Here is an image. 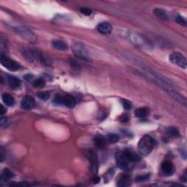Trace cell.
Returning <instances> with one entry per match:
<instances>
[{
	"label": "cell",
	"mask_w": 187,
	"mask_h": 187,
	"mask_svg": "<svg viewBox=\"0 0 187 187\" xmlns=\"http://www.w3.org/2000/svg\"><path fill=\"white\" fill-rule=\"evenodd\" d=\"M161 168H162V172L166 175H171L173 173V170H174V167H173V163L169 160L163 162Z\"/></svg>",
	"instance_id": "4fadbf2b"
},
{
	"label": "cell",
	"mask_w": 187,
	"mask_h": 187,
	"mask_svg": "<svg viewBox=\"0 0 187 187\" xmlns=\"http://www.w3.org/2000/svg\"><path fill=\"white\" fill-rule=\"evenodd\" d=\"M181 180L183 181L184 182H186L187 181V176H186V172L184 173V174L183 175V177L181 178Z\"/></svg>",
	"instance_id": "e575fe53"
},
{
	"label": "cell",
	"mask_w": 187,
	"mask_h": 187,
	"mask_svg": "<svg viewBox=\"0 0 187 187\" xmlns=\"http://www.w3.org/2000/svg\"><path fill=\"white\" fill-rule=\"evenodd\" d=\"M21 54L29 62H39L46 66L50 64L48 59L37 50L24 48L21 50Z\"/></svg>",
	"instance_id": "7a4b0ae2"
},
{
	"label": "cell",
	"mask_w": 187,
	"mask_h": 187,
	"mask_svg": "<svg viewBox=\"0 0 187 187\" xmlns=\"http://www.w3.org/2000/svg\"><path fill=\"white\" fill-rule=\"evenodd\" d=\"M80 12L82 14L85 15H90L92 13V10L91 9L87 8V7H82L80 9Z\"/></svg>",
	"instance_id": "f1b7e54d"
},
{
	"label": "cell",
	"mask_w": 187,
	"mask_h": 187,
	"mask_svg": "<svg viewBox=\"0 0 187 187\" xmlns=\"http://www.w3.org/2000/svg\"><path fill=\"white\" fill-rule=\"evenodd\" d=\"M72 52H73L75 56L78 57V58L81 59L85 61L91 60V58H90L88 51L86 50L85 46H84L82 43H75V44H73V46H72Z\"/></svg>",
	"instance_id": "277c9868"
},
{
	"label": "cell",
	"mask_w": 187,
	"mask_h": 187,
	"mask_svg": "<svg viewBox=\"0 0 187 187\" xmlns=\"http://www.w3.org/2000/svg\"><path fill=\"white\" fill-rule=\"evenodd\" d=\"M130 40L134 44L137 46H141L145 48H153V44L150 40H148L146 37H145L142 35H137L136 33L129 35Z\"/></svg>",
	"instance_id": "5b68a950"
},
{
	"label": "cell",
	"mask_w": 187,
	"mask_h": 187,
	"mask_svg": "<svg viewBox=\"0 0 187 187\" xmlns=\"http://www.w3.org/2000/svg\"><path fill=\"white\" fill-rule=\"evenodd\" d=\"M117 185L119 186H128L130 185V178L127 175H123L121 178H119Z\"/></svg>",
	"instance_id": "ac0fdd59"
},
{
	"label": "cell",
	"mask_w": 187,
	"mask_h": 187,
	"mask_svg": "<svg viewBox=\"0 0 187 187\" xmlns=\"http://www.w3.org/2000/svg\"><path fill=\"white\" fill-rule=\"evenodd\" d=\"M45 85H46V82H45V80L43 78H37V79L33 81V86L35 88H43L44 87Z\"/></svg>",
	"instance_id": "603a6c76"
},
{
	"label": "cell",
	"mask_w": 187,
	"mask_h": 187,
	"mask_svg": "<svg viewBox=\"0 0 187 187\" xmlns=\"http://www.w3.org/2000/svg\"><path fill=\"white\" fill-rule=\"evenodd\" d=\"M176 21L179 24L184 26H186V21L185 20L184 18H183L181 16H177L176 18Z\"/></svg>",
	"instance_id": "f546056e"
},
{
	"label": "cell",
	"mask_w": 187,
	"mask_h": 187,
	"mask_svg": "<svg viewBox=\"0 0 187 187\" xmlns=\"http://www.w3.org/2000/svg\"><path fill=\"white\" fill-rule=\"evenodd\" d=\"M167 135L170 137H178L180 135V133L176 127H170L167 129Z\"/></svg>",
	"instance_id": "44dd1931"
},
{
	"label": "cell",
	"mask_w": 187,
	"mask_h": 187,
	"mask_svg": "<svg viewBox=\"0 0 187 187\" xmlns=\"http://www.w3.org/2000/svg\"><path fill=\"white\" fill-rule=\"evenodd\" d=\"M122 102V105H123L124 108L125 110H130L132 107V103L129 101H128V100L124 99L121 100Z\"/></svg>",
	"instance_id": "4316f807"
},
{
	"label": "cell",
	"mask_w": 187,
	"mask_h": 187,
	"mask_svg": "<svg viewBox=\"0 0 187 187\" xmlns=\"http://www.w3.org/2000/svg\"><path fill=\"white\" fill-rule=\"evenodd\" d=\"M75 99L72 95H64V100H63V105L68 108H73L75 105Z\"/></svg>",
	"instance_id": "2e32d148"
},
{
	"label": "cell",
	"mask_w": 187,
	"mask_h": 187,
	"mask_svg": "<svg viewBox=\"0 0 187 187\" xmlns=\"http://www.w3.org/2000/svg\"><path fill=\"white\" fill-rule=\"evenodd\" d=\"M107 141L106 139L102 135H98L96 136L94 139V144L98 148L100 149H104L106 147V144H107Z\"/></svg>",
	"instance_id": "5bb4252c"
},
{
	"label": "cell",
	"mask_w": 187,
	"mask_h": 187,
	"mask_svg": "<svg viewBox=\"0 0 187 187\" xmlns=\"http://www.w3.org/2000/svg\"><path fill=\"white\" fill-rule=\"evenodd\" d=\"M153 13H154L157 17H158L161 19H165V20H166V19H167V17H168L167 16V13H166V11L161 8L154 9L153 10Z\"/></svg>",
	"instance_id": "ffe728a7"
},
{
	"label": "cell",
	"mask_w": 187,
	"mask_h": 187,
	"mask_svg": "<svg viewBox=\"0 0 187 187\" xmlns=\"http://www.w3.org/2000/svg\"><path fill=\"white\" fill-rule=\"evenodd\" d=\"M119 136L118 135H116V134H109L107 137V140L111 143H117V142L119 141Z\"/></svg>",
	"instance_id": "cb8c5ba5"
},
{
	"label": "cell",
	"mask_w": 187,
	"mask_h": 187,
	"mask_svg": "<svg viewBox=\"0 0 187 187\" xmlns=\"http://www.w3.org/2000/svg\"><path fill=\"white\" fill-rule=\"evenodd\" d=\"M97 30L102 35H110L113 30V26L108 22H102L97 26Z\"/></svg>",
	"instance_id": "8fae6325"
},
{
	"label": "cell",
	"mask_w": 187,
	"mask_h": 187,
	"mask_svg": "<svg viewBox=\"0 0 187 187\" xmlns=\"http://www.w3.org/2000/svg\"><path fill=\"white\" fill-rule=\"evenodd\" d=\"M63 100H64V95L58 94L54 96V102L57 105H63Z\"/></svg>",
	"instance_id": "484cf974"
},
{
	"label": "cell",
	"mask_w": 187,
	"mask_h": 187,
	"mask_svg": "<svg viewBox=\"0 0 187 187\" xmlns=\"http://www.w3.org/2000/svg\"><path fill=\"white\" fill-rule=\"evenodd\" d=\"M0 46H1L0 48H1L2 54H4V51H6L7 50V43L2 37H1V39H0Z\"/></svg>",
	"instance_id": "83f0119b"
},
{
	"label": "cell",
	"mask_w": 187,
	"mask_h": 187,
	"mask_svg": "<svg viewBox=\"0 0 187 187\" xmlns=\"http://www.w3.org/2000/svg\"><path fill=\"white\" fill-rule=\"evenodd\" d=\"M35 105L34 98L31 96H26L23 97L21 102V107L24 110L32 109Z\"/></svg>",
	"instance_id": "30bf717a"
},
{
	"label": "cell",
	"mask_w": 187,
	"mask_h": 187,
	"mask_svg": "<svg viewBox=\"0 0 187 187\" xmlns=\"http://www.w3.org/2000/svg\"><path fill=\"white\" fill-rule=\"evenodd\" d=\"M88 159H89L90 163H91V170L93 174L97 173L98 171V161L97 156L94 151H88Z\"/></svg>",
	"instance_id": "9c48e42d"
},
{
	"label": "cell",
	"mask_w": 187,
	"mask_h": 187,
	"mask_svg": "<svg viewBox=\"0 0 187 187\" xmlns=\"http://www.w3.org/2000/svg\"><path fill=\"white\" fill-rule=\"evenodd\" d=\"M149 113L148 109L147 108H140L135 111V116L137 118H145Z\"/></svg>",
	"instance_id": "d6986e66"
},
{
	"label": "cell",
	"mask_w": 187,
	"mask_h": 187,
	"mask_svg": "<svg viewBox=\"0 0 187 187\" xmlns=\"http://www.w3.org/2000/svg\"><path fill=\"white\" fill-rule=\"evenodd\" d=\"M140 159V158L137 153L127 150V149L119 151L116 153V162L118 167L125 171L132 170L135 163L139 162Z\"/></svg>",
	"instance_id": "6da1fadb"
},
{
	"label": "cell",
	"mask_w": 187,
	"mask_h": 187,
	"mask_svg": "<svg viewBox=\"0 0 187 187\" xmlns=\"http://www.w3.org/2000/svg\"><path fill=\"white\" fill-rule=\"evenodd\" d=\"M5 112H6V109L4 108L3 105H1V111H0V113H1V115H3Z\"/></svg>",
	"instance_id": "d590c367"
},
{
	"label": "cell",
	"mask_w": 187,
	"mask_h": 187,
	"mask_svg": "<svg viewBox=\"0 0 187 187\" xmlns=\"http://www.w3.org/2000/svg\"><path fill=\"white\" fill-rule=\"evenodd\" d=\"M13 30H14L16 34H18L19 36L22 37L23 38L26 39V40L30 41H35L36 40L35 35L33 34L31 31L29 30L28 28L25 26H15L13 27Z\"/></svg>",
	"instance_id": "ba28073f"
},
{
	"label": "cell",
	"mask_w": 187,
	"mask_h": 187,
	"mask_svg": "<svg viewBox=\"0 0 187 187\" xmlns=\"http://www.w3.org/2000/svg\"><path fill=\"white\" fill-rule=\"evenodd\" d=\"M7 83L10 87L13 89H18L21 87V81L19 78L13 75L7 76Z\"/></svg>",
	"instance_id": "7c38bea8"
},
{
	"label": "cell",
	"mask_w": 187,
	"mask_h": 187,
	"mask_svg": "<svg viewBox=\"0 0 187 187\" xmlns=\"http://www.w3.org/2000/svg\"><path fill=\"white\" fill-rule=\"evenodd\" d=\"M50 96H51V94L48 91H43V92H40V93L37 94V96H38L39 99L44 100V101L48 100L49 98H50Z\"/></svg>",
	"instance_id": "d4e9b609"
},
{
	"label": "cell",
	"mask_w": 187,
	"mask_h": 187,
	"mask_svg": "<svg viewBox=\"0 0 187 187\" xmlns=\"http://www.w3.org/2000/svg\"><path fill=\"white\" fill-rule=\"evenodd\" d=\"M0 62H1L2 65L4 67H5L10 71H13V72H15V71L19 70L21 68V67L18 63L15 62V61L11 59L10 58L7 57L6 55L4 54H1V56H0Z\"/></svg>",
	"instance_id": "8992f818"
},
{
	"label": "cell",
	"mask_w": 187,
	"mask_h": 187,
	"mask_svg": "<svg viewBox=\"0 0 187 187\" xmlns=\"http://www.w3.org/2000/svg\"><path fill=\"white\" fill-rule=\"evenodd\" d=\"M70 65L75 69V70H79V68H80L79 65H78V63L75 62V61H70Z\"/></svg>",
	"instance_id": "d6a6232c"
},
{
	"label": "cell",
	"mask_w": 187,
	"mask_h": 187,
	"mask_svg": "<svg viewBox=\"0 0 187 187\" xmlns=\"http://www.w3.org/2000/svg\"><path fill=\"white\" fill-rule=\"evenodd\" d=\"M149 178V175H144V176H138L136 178V181L137 182H143L146 181Z\"/></svg>",
	"instance_id": "1f68e13d"
},
{
	"label": "cell",
	"mask_w": 187,
	"mask_h": 187,
	"mask_svg": "<svg viewBox=\"0 0 187 187\" xmlns=\"http://www.w3.org/2000/svg\"><path fill=\"white\" fill-rule=\"evenodd\" d=\"M170 62L173 63L176 65L180 67L186 69L187 67V62L186 58L183 56L181 54L178 52H173L170 54Z\"/></svg>",
	"instance_id": "52a82bcc"
},
{
	"label": "cell",
	"mask_w": 187,
	"mask_h": 187,
	"mask_svg": "<svg viewBox=\"0 0 187 187\" xmlns=\"http://www.w3.org/2000/svg\"><path fill=\"white\" fill-rule=\"evenodd\" d=\"M51 44L55 49L59 51H67L69 48L68 45L65 42L59 40H54Z\"/></svg>",
	"instance_id": "9a60e30c"
},
{
	"label": "cell",
	"mask_w": 187,
	"mask_h": 187,
	"mask_svg": "<svg viewBox=\"0 0 187 187\" xmlns=\"http://www.w3.org/2000/svg\"><path fill=\"white\" fill-rule=\"evenodd\" d=\"M2 99L4 103L7 106H13L15 104L14 98L9 94H3L2 96Z\"/></svg>",
	"instance_id": "e0dca14e"
},
{
	"label": "cell",
	"mask_w": 187,
	"mask_h": 187,
	"mask_svg": "<svg viewBox=\"0 0 187 187\" xmlns=\"http://www.w3.org/2000/svg\"><path fill=\"white\" fill-rule=\"evenodd\" d=\"M157 142L150 135H145L140 140L137 144L138 152L143 156H148L154 148Z\"/></svg>",
	"instance_id": "3957f363"
},
{
	"label": "cell",
	"mask_w": 187,
	"mask_h": 187,
	"mask_svg": "<svg viewBox=\"0 0 187 187\" xmlns=\"http://www.w3.org/2000/svg\"><path fill=\"white\" fill-rule=\"evenodd\" d=\"M119 121H121V123H127V122L129 121V116L127 115V114H124L121 116H120Z\"/></svg>",
	"instance_id": "4dcf8cb0"
},
{
	"label": "cell",
	"mask_w": 187,
	"mask_h": 187,
	"mask_svg": "<svg viewBox=\"0 0 187 187\" xmlns=\"http://www.w3.org/2000/svg\"><path fill=\"white\" fill-rule=\"evenodd\" d=\"M100 177H98V176H94L93 179H92V181H93L94 184H98V183L100 182Z\"/></svg>",
	"instance_id": "836d02e7"
},
{
	"label": "cell",
	"mask_w": 187,
	"mask_h": 187,
	"mask_svg": "<svg viewBox=\"0 0 187 187\" xmlns=\"http://www.w3.org/2000/svg\"><path fill=\"white\" fill-rule=\"evenodd\" d=\"M13 177V173L11 172L9 169H4V170L2 173V180L4 181L9 180Z\"/></svg>",
	"instance_id": "7402d4cb"
}]
</instances>
